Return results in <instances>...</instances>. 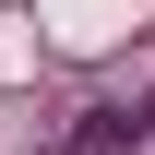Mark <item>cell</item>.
<instances>
[{
    "label": "cell",
    "instance_id": "1",
    "mask_svg": "<svg viewBox=\"0 0 155 155\" xmlns=\"http://www.w3.org/2000/svg\"><path fill=\"white\" fill-rule=\"evenodd\" d=\"M143 143H155V96H96L60 131V155H143Z\"/></svg>",
    "mask_w": 155,
    "mask_h": 155
}]
</instances>
